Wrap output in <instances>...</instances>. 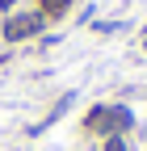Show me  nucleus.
<instances>
[{
  "instance_id": "nucleus-2",
  "label": "nucleus",
  "mask_w": 147,
  "mask_h": 151,
  "mask_svg": "<svg viewBox=\"0 0 147 151\" xmlns=\"http://www.w3.org/2000/svg\"><path fill=\"white\" fill-rule=\"evenodd\" d=\"M105 151H126V143H122V134H109V143H105Z\"/></svg>"
},
{
  "instance_id": "nucleus-1",
  "label": "nucleus",
  "mask_w": 147,
  "mask_h": 151,
  "mask_svg": "<svg viewBox=\"0 0 147 151\" xmlns=\"http://www.w3.org/2000/svg\"><path fill=\"white\" fill-rule=\"evenodd\" d=\"M38 25H42L38 17H13L4 34H9V38H30V34H38Z\"/></svg>"
}]
</instances>
